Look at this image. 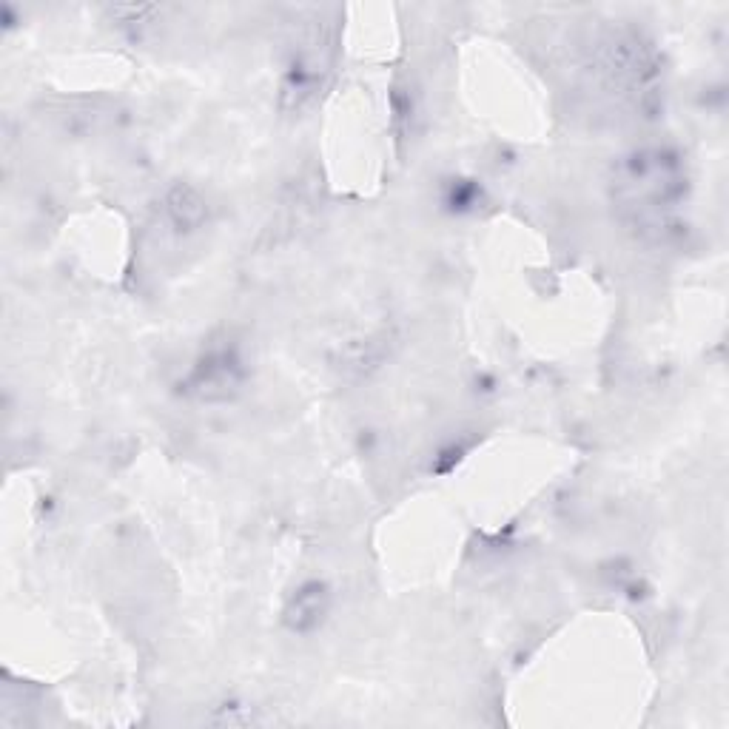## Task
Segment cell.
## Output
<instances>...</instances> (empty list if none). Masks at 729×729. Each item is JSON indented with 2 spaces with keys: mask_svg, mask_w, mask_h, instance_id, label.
Segmentation results:
<instances>
[{
  "mask_svg": "<svg viewBox=\"0 0 729 729\" xmlns=\"http://www.w3.org/2000/svg\"><path fill=\"white\" fill-rule=\"evenodd\" d=\"M169 211L180 231H194L206 220V203L197 197V191L188 186H177L169 197Z\"/></svg>",
  "mask_w": 729,
  "mask_h": 729,
  "instance_id": "6da1fadb",
  "label": "cell"
}]
</instances>
